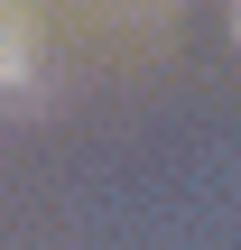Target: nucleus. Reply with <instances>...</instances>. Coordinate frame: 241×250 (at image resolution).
<instances>
[{"instance_id": "obj_1", "label": "nucleus", "mask_w": 241, "mask_h": 250, "mask_svg": "<svg viewBox=\"0 0 241 250\" xmlns=\"http://www.w3.org/2000/svg\"><path fill=\"white\" fill-rule=\"evenodd\" d=\"M37 83H46V19L19 9V0H0V102H19Z\"/></svg>"}, {"instance_id": "obj_2", "label": "nucleus", "mask_w": 241, "mask_h": 250, "mask_svg": "<svg viewBox=\"0 0 241 250\" xmlns=\"http://www.w3.org/2000/svg\"><path fill=\"white\" fill-rule=\"evenodd\" d=\"M232 37H241V9H232Z\"/></svg>"}]
</instances>
